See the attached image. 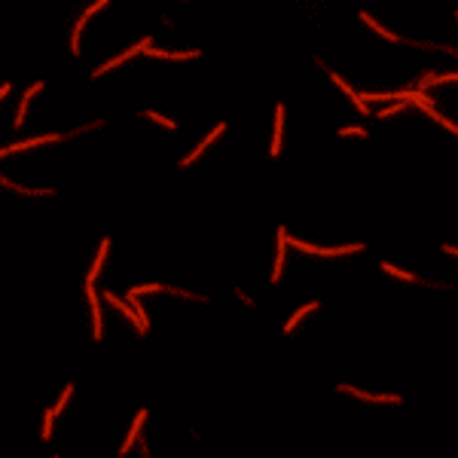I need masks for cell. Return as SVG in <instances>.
<instances>
[{
    "label": "cell",
    "instance_id": "cell-1",
    "mask_svg": "<svg viewBox=\"0 0 458 458\" xmlns=\"http://www.w3.org/2000/svg\"><path fill=\"white\" fill-rule=\"evenodd\" d=\"M147 46H150V40H141V43H138V46H135V49H129V52H123V55H120V58H110V61H107V64H101V67H98V70H95V76H98V73H107V70H110V67H117V64H123V61H129V58H132V55H138V52H144V49H147Z\"/></svg>",
    "mask_w": 458,
    "mask_h": 458
},
{
    "label": "cell",
    "instance_id": "cell-11",
    "mask_svg": "<svg viewBox=\"0 0 458 458\" xmlns=\"http://www.w3.org/2000/svg\"><path fill=\"white\" fill-rule=\"evenodd\" d=\"M361 22H364V25H370L373 31H379L382 37H388V40H394V34H391V31H385V28H382V25H376V19H373V16H367V13H361Z\"/></svg>",
    "mask_w": 458,
    "mask_h": 458
},
{
    "label": "cell",
    "instance_id": "cell-12",
    "mask_svg": "<svg viewBox=\"0 0 458 458\" xmlns=\"http://www.w3.org/2000/svg\"><path fill=\"white\" fill-rule=\"evenodd\" d=\"M40 89H43L40 83H34V86L28 89V95H25V101H22V110H19V117H16V126H22V123H25V107H28V98H31V95H37Z\"/></svg>",
    "mask_w": 458,
    "mask_h": 458
},
{
    "label": "cell",
    "instance_id": "cell-4",
    "mask_svg": "<svg viewBox=\"0 0 458 458\" xmlns=\"http://www.w3.org/2000/svg\"><path fill=\"white\" fill-rule=\"evenodd\" d=\"M147 55H156V58H196L199 55V49H186V52H162V49H144Z\"/></svg>",
    "mask_w": 458,
    "mask_h": 458
},
{
    "label": "cell",
    "instance_id": "cell-15",
    "mask_svg": "<svg viewBox=\"0 0 458 458\" xmlns=\"http://www.w3.org/2000/svg\"><path fill=\"white\" fill-rule=\"evenodd\" d=\"M159 290H162L159 284H147V287H132L129 293H132V296H141V293H159Z\"/></svg>",
    "mask_w": 458,
    "mask_h": 458
},
{
    "label": "cell",
    "instance_id": "cell-16",
    "mask_svg": "<svg viewBox=\"0 0 458 458\" xmlns=\"http://www.w3.org/2000/svg\"><path fill=\"white\" fill-rule=\"evenodd\" d=\"M147 117H150L153 123H159V126H165V129H174V123H171V120H165V117H159V113H147Z\"/></svg>",
    "mask_w": 458,
    "mask_h": 458
},
{
    "label": "cell",
    "instance_id": "cell-9",
    "mask_svg": "<svg viewBox=\"0 0 458 458\" xmlns=\"http://www.w3.org/2000/svg\"><path fill=\"white\" fill-rule=\"evenodd\" d=\"M107 248H110V239H104V242H101V248H98V260H95L92 272H89V281H95V278H98V272H101V263H104V257H107Z\"/></svg>",
    "mask_w": 458,
    "mask_h": 458
},
{
    "label": "cell",
    "instance_id": "cell-8",
    "mask_svg": "<svg viewBox=\"0 0 458 458\" xmlns=\"http://www.w3.org/2000/svg\"><path fill=\"white\" fill-rule=\"evenodd\" d=\"M223 129H226V126L220 123V126H217V129H214V132H211V135H208V138H205V141L199 144V147H196V153H193V156H186V159H183V165H189V162H196V156H199V153H202V150H205V147H208V144H211L214 138H220V132H223Z\"/></svg>",
    "mask_w": 458,
    "mask_h": 458
},
{
    "label": "cell",
    "instance_id": "cell-19",
    "mask_svg": "<svg viewBox=\"0 0 458 458\" xmlns=\"http://www.w3.org/2000/svg\"><path fill=\"white\" fill-rule=\"evenodd\" d=\"M7 92H10V86H0V98H4V95H7Z\"/></svg>",
    "mask_w": 458,
    "mask_h": 458
},
{
    "label": "cell",
    "instance_id": "cell-14",
    "mask_svg": "<svg viewBox=\"0 0 458 458\" xmlns=\"http://www.w3.org/2000/svg\"><path fill=\"white\" fill-rule=\"evenodd\" d=\"M382 269H385L388 275H397V278H403V281H412V278H415L412 272H403V269H394V266H391V263H382Z\"/></svg>",
    "mask_w": 458,
    "mask_h": 458
},
{
    "label": "cell",
    "instance_id": "cell-2",
    "mask_svg": "<svg viewBox=\"0 0 458 458\" xmlns=\"http://www.w3.org/2000/svg\"><path fill=\"white\" fill-rule=\"evenodd\" d=\"M278 254H275V269H272V281H278L281 278V266H284V248H287V233L284 229H278Z\"/></svg>",
    "mask_w": 458,
    "mask_h": 458
},
{
    "label": "cell",
    "instance_id": "cell-5",
    "mask_svg": "<svg viewBox=\"0 0 458 458\" xmlns=\"http://www.w3.org/2000/svg\"><path fill=\"white\" fill-rule=\"evenodd\" d=\"M330 76H333V83H336V86H342V92H346L349 98H355V107H358L361 113H367V101H361V95H355V92L349 89V83H342V76H339V73H330Z\"/></svg>",
    "mask_w": 458,
    "mask_h": 458
},
{
    "label": "cell",
    "instance_id": "cell-6",
    "mask_svg": "<svg viewBox=\"0 0 458 458\" xmlns=\"http://www.w3.org/2000/svg\"><path fill=\"white\" fill-rule=\"evenodd\" d=\"M144 418H147V409H141V412H138V418H135V425H132V431H129V440L123 443V452H129V449H132V443L138 440V431H141V425H144Z\"/></svg>",
    "mask_w": 458,
    "mask_h": 458
},
{
    "label": "cell",
    "instance_id": "cell-13",
    "mask_svg": "<svg viewBox=\"0 0 458 458\" xmlns=\"http://www.w3.org/2000/svg\"><path fill=\"white\" fill-rule=\"evenodd\" d=\"M312 309H318V302H312V305H302V309H299V312H296V315H293V318L287 321V327H284V330H293V327L299 324V318H305V315H309Z\"/></svg>",
    "mask_w": 458,
    "mask_h": 458
},
{
    "label": "cell",
    "instance_id": "cell-18",
    "mask_svg": "<svg viewBox=\"0 0 458 458\" xmlns=\"http://www.w3.org/2000/svg\"><path fill=\"white\" fill-rule=\"evenodd\" d=\"M339 135H364V129H342Z\"/></svg>",
    "mask_w": 458,
    "mask_h": 458
},
{
    "label": "cell",
    "instance_id": "cell-3",
    "mask_svg": "<svg viewBox=\"0 0 458 458\" xmlns=\"http://www.w3.org/2000/svg\"><path fill=\"white\" fill-rule=\"evenodd\" d=\"M281 123H284V107L275 110V138H272V147H269L272 156H278V150H281Z\"/></svg>",
    "mask_w": 458,
    "mask_h": 458
},
{
    "label": "cell",
    "instance_id": "cell-17",
    "mask_svg": "<svg viewBox=\"0 0 458 458\" xmlns=\"http://www.w3.org/2000/svg\"><path fill=\"white\" fill-rule=\"evenodd\" d=\"M400 107H403V104H394V107H388V110H382V113H379V117H391V113H397Z\"/></svg>",
    "mask_w": 458,
    "mask_h": 458
},
{
    "label": "cell",
    "instance_id": "cell-10",
    "mask_svg": "<svg viewBox=\"0 0 458 458\" xmlns=\"http://www.w3.org/2000/svg\"><path fill=\"white\" fill-rule=\"evenodd\" d=\"M455 80V73H440V76H425V80L422 83H418V89H428V86H437V83H452Z\"/></svg>",
    "mask_w": 458,
    "mask_h": 458
},
{
    "label": "cell",
    "instance_id": "cell-7",
    "mask_svg": "<svg viewBox=\"0 0 458 458\" xmlns=\"http://www.w3.org/2000/svg\"><path fill=\"white\" fill-rule=\"evenodd\" d=\"M89 302H92V318H95V339H101V309H98V296L92 290V281H89Z\"/></svg>",
    "mask_w": 458,
    "mask_h": 458
}]
</instances>
